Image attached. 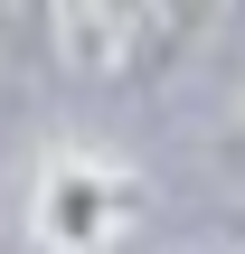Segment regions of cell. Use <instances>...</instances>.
Returning <instances> with one entry per match:
<instances>
[{"instance_id": "cell-4", "label": "cell", "mask_w": 245, "mask_h": 254, "mask_svg": "<svg viewBox=\"0 0 245 254\" xmlns=\"http://www.w3.org/2000/svg\"><path fill=\"white\" fill-rule=\"evenodd\" d=\"M217 170H227V179H236V189H245V113H236V123H227V132H217Z\"/></svg>"}, {"instance_id": "cell-1", "label": "cell", "mask_w": 245, "mask_h": 254, "mask_svg": "<svg viewBox=\"0 0 245 254\" xmlns=\"http://www.w3.org/2000/svg\"><path fill=\"white\" fill-rule=\"evenodd\" d=\"M217 0H57L47 19V47L76 66V75H132L142 57L179 47Z\"/></svg>"}, {"instance_id": "cell-3", "label": "cell", "mask_w": 245, "mask_h": 254, "mask_svg": "<svg viewBox=\"0 0 245 254\" xmlns=\"http://www.w3.org/2000/svg\"><path fill=\"white\" fill-rule=\"evenodd\" d=\"M47 19H57V0H0V47H9V57L47 47Z\"/></svg>"}, {"instance_id": "cell-5", "label": "cell", "mask_w": 245, "mask_h": 254, "mask_svg": "<svg viewBox=\"0 0 245 254\" xmlns=\"http://www.w3.org/2000/svg\"><path fill=\"white\" fill-rule=\"evenodd\" d=\"M236 254H245V236H236Z\"/></svg>"}, {"instance_id": "cell-2", "label": "cell", "mask_w": 245, "mask_h": 254, "mask_svg": "<svg viewBox=\"0 0 245 254\" xmlns=\"http://www.w3.org/2000/svg\"><path fill=\"white\" fill-rule=\"evenodd\" d=\"M132 179L113 170V160H85V151H57L47 170H38V189H28V236L47 254H104L123 226H132Z\"/></svg>"}]
</instances>
